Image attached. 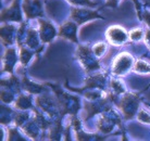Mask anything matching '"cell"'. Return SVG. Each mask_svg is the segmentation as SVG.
I'll use <instances>...</instances> for the list:
<instances>
[{"mask_svg":"<svg viewBox=\"0 0 150 141\" xmlns=\"http://www.w3.org/2000/svg\"><path fill=\"white\" fill-rule=\"evenodd\" d=\"M51 88H53L54 93L57 94L59 104H60V109L62 113H69L72 116H75L77 114V112L81 109V104H79V99L77 97L69 94V93L63 92V90L61 89L58 85H53V84H49Z\"/></svg>","mask_w":150,"mask_h":141,"instance_id":"1","label":"cell"},{"mask_svg":"<svg viewBox=\"0 0 150 141\" xmlns=\"http://www.w3.org/2000/svg\"><path fill=\"white\" fill-rule=\"evenodd\" d=\"M76 56L79 60L82 66L87 72H94L100 68L99 58L94 53L93 49H90L87 46H79L76 51Z\"/></svg>","mask_w":150,"mask_h":141,"instance_id":"2","label":"cell"},{"mask_svg":"<svg viewBox=\"0 0 150 141\" xmlns=\"http://www.w3.org/2000/svg\"><path fill=\"white\" fill-rule=\"evenodd\" d=\"M139 103H140V97L135 93H125L119 102V108L123 113L124 118L131 119L134 117L138 111Z\"/></svg>","mask_w":150,"mask_h":141,"instance_id":"3","label":"cell"},{"mask_svg":"<svg viewBox=\"0 0 150 141\" xmlns=\"http://www.w3.org/2000/svg\"><path fill=\"white\" fill-rule=\"evenodd\" d=\"M120 116L117 115V113L111 111V109H110L108 111L101 113L100 118L97 123V127L103 134H109L114 129V127L120 125Z\"/></svg>","mask_w":150,"mask_h":141,"instance_id":"4","label":"cell"},{"mask_svg":"<svg viewBox=\"0 0 150 141\" xmlns=\"http://www.w3.org/2000/svg\"><path fill=\"white\" fill-rule=\"evenodd\" d=\"M133 66H134V58L127 52H122L113 61L112 72L116 76H122L126 74Z\"/></svg>","mask_w":150,"mask_h":141,"instance_id":"5","label":"cell"},{"mask_svg":"<svg viewBox=\"0 0 150 141\" xmlns=\"http://www.w3.org/2000/svg\"><path fill=\"white\" fill-rule=\"evenodd\" d=\"M36 104L41 111L45 112L50 117H54L59 113V108H60L59 101H56L49 94L40 93V96H38L36 99Z\"/></svg>","mask_w":150,"mask_h":141,"instance_id":"6","label":"cell"},{"mask_svg":"<svg viewBox=\"0 0 150 141\" xmlns=\"http://www.w3.org/2000/svg\"><path fill=\"white\" fill-rule=\"evenodd\" d=\"M71 18L72 20L76 22L79 25L84 24V23L91 21L96 19H103L101 15L99 14L97 11L88 9V7L81 8V7H74L71 10Z\"/></svg>","mask_w":150,"mask_h":141,"instance_id":"7","label":"cell"},{"mask_svg":"<svg viewBox=\"0 0 150 141\" xmlns=\"http://www.w3.org/2000/svg\"><path fill=\"white\" fill-rule=\"evenodd\" d=\"M105 38L111 45L119 47V46L124 45L129 37H128V34L126 33V30H124L123 27H121L119 25H113L110 26L107 30Z\"/></svg>","mask_w":150,"mask_h":141,"instance_id":"8","label":"cell"},{"mask_svg":"<svg viewBox=\"0 0 150 141\" xmlns=\"http://www.w3.org/2000/svg\"><path fill=\"white\" fill-rule=\"evenodd\" d=\"M1 22H22V10L20 0H13L10 7L1 11Z\"/></svg>","mask_w":150,"mask_h":141,"instance_id":"9","label":"cell"},{"mask_svg":"<svg viewBox=\"0 0 150 141\" xmlns=\"http://www.w3.org/2000/svg\"><path fill=\"white\" fill-rule=\"evenodd\" d=\"M22 10L27 19H39L44 16V9L40 0H23Z\"/></svg>","mask_w":150,"mask_h":141,"instance_id":"10","label":"cell"},{"mask_svg":"<svg viewBox=\"0 0 150 141\" xmlns=\"http://www.w3.org/2000/svg\"><path fill=\"white\" fill-rule=\"evenodd\" d=\"M38 23H39V36L40 39L44 44H49L53 40V38L56 37L58 33L54 25L49 21L39 18L38 19Z\"/></svg>","mask_w":150,"mask_h":141,"instance_id":"11","label":"cell"},{"mask_svg":"<svg viewBox=\"0 0 150 141\" xmlns=\"http://www.w3.org/2000/svg\"><path fill=\"white\" fill-rule=\"evenodd\" d=\"M105 80H107V75L105 74H96L86 79L85 86L81 88V89H75V88H70L73 91H79V92H83L85 90H90V89H103L105 85Z\"/></svg>","mask_w":150,"mask_h":141,"instance_id":"12","label":"cell"},{"mask_svg":"<svg viewBox=\"0 0 150 141\" xmlns=\"http://www.w3.org/2000/svg\"><path fill=\"white\" fill-rule=\"evenodd\" d=\"M77 23L74 21H68L60 26L58 36L63 37L70 41H73L75 44H79L77 40Z\"/></svg>","mask_w":150,"mask_h":141,"instance_id":"13","label":"cell"},{"mask_svg":"<svg viewBox=\"0 0 150 141\" xmlns=\"http://www.w3.org/2000/svg\"><path fill=\"white\" fill-rule=\"evenodd\" d=\"M18 59H20V56H18L16 50L14 48H8L4 56V72L12 74L13 67L18 62Z\"/></svg>","mask_w":150,"mask_h":141,"instance_id":"14","label":"cell"},{"mask_svg":"<svg viewBox=\"0 0 150 141\" xmlns=\"http://www.w3.org/2000/svg\"><path fill=\"white\" fill-rule=\"evenodd\" d=\"M16 27L11 24H4L1 26V41L4 46H10L13 44L14 38L16 36Z\"/></svg>","mask_w":150,"mask_h":141,"instance_id":"15","label":"cell"},{"mask_svg":"<svg viewBox=\"0 0 150 141\" xmlns=\"http://www.w3.org/2000/svg\"><path fill=\"white\" fill-rule=\"evenodd\" d=\"M39 40H41L40 36H39V32H37L34 28H28L26 30L25 40H24V44L26 45V47H28L32 50H34V49H36L39 46Z\"/></svg>","mask_w":150,"mask_h":141,"instance_id":"16","label":"cell"},{"mask_svg":"<svg viewBox=\"0 0 150 141\" xmlns=\"http://www.w3.org/2000/svg\"><path fill=\"white\" fill-rule=\"evenodd\" d=\"M22 129L28 137L36 139L38 137V134H39V130L41 129V127L39 126V124L34 118L33 121H27L22 126Z\"/></svg>","mask_w":150,"mask_h":141,"instance_id":"17","label":"cell"},{"mask_svg":"<svg viewBox=\"0 0 150 141\" xmlns=\"http://www.w3.org/2000/svg\"><path fill=\"white\" fill-rule=\"evenodd\" d=\"M32 93L28 94H20L19 98L15 101V108L22 110V111H26L30 109H33V100H32Z\"/></svg>","mask_w":150,"mask_h":141,"instance_id":"18","label":"cell"},{"mask_svg":"<svg viewBox=\"0 0 150 141\" xmlns=\"http://www.w3.org/2000/svg\"><path fill=\"white\" fill-rule=\"evenodd\" d=\"M22 86L23 88L26 90L28 93H32V94H35V93H37V94H40L42 93V91L45 90V87L41 85H38V84H35L33 82L32 80H30L27 77H23V82H22Z\"/></svg>","mask_w":150,"mask_h":141,"instance_id":"19","label":"cell"},{"mask_svg":"<svg viewBox=\"0 0 150 141\" xmlns=\"http://www.w3.org/2000/svg\"><path fill=\"white\" fill-rule=\"evenodd\" d=\"M1 87L4 89H9L15 92L20 91V80L15 76L7 78V79H1Z\"/></svg>","mask_w":150,"mask_h":141,"instance_id":"20","label":"cell"},{"mask_svg":"<svg viewBox=\"0 0 150 141\" xmlns=\"http://www.w3.org/2000/svg\"><path fill=\"white\" fill-rule=\"evenodd\" d=\"M34 51L30 49L28 47L25 46H20V62L22 63V65H27L32 58L34 56Z\"/></svg>","mask_w":150,"mask_h":141,"instance_id":"21","label":"cell"},{"mask_svg":"<svg viewBox=\"0 0 150 141\" xmlns=\"http://www.w3.org/2000/svg\"><path fill=\"white\" fill-rule=\"evenodd\" d=\"M14 116L15 113L11 109L7 108L6 105H1V124L4 125L9 124L12 119H14Z\"/></svg>","mask_w":150,"mask_h":141,"instance_id":"22","label":"cell"},{"mask_svg":"<svg viewBox=\"0 0 150 141\" xmlns=\"http://www.w3.org/2000/svg\"><path fill=\"white\" fill-rule=\"evenodd\" d=\"M133 70L137 73H140V74H148V73H150V64L147 63L144 60H137L134 63Z\"/></svg>","mask_w":150,"mask_h":141,"instance_id":"23","label":"cell"},{"mask_svg":"<svg viewBox=\"0 0 150 141\" xmlns=\"http://www.w3.org/2000/svg\"><path fill=\"white\" fill-rule=\"evenodd\" d=\"M30 118V114H28V112H19V113H16L14 116V124L16 125L18 127H22L25 123L28 121Z\"/></svg>","mask_w":150,"mask_h":141,"instance_id":"24","label":"cell"},{"mask_svg":"<svg viewBox=\"0 0 150 141\" xmlns=\"http://www.w3.org/2000/svg\"><path fill=\"white\" fill-rule=\"evenodd\" d=\"M111 89H112V94L113 96H120L122 93H124L125 91V88H124L123 84L120 82V80H117V79H114L113 78L112 80H111Z\"/></svg>","mask_w":150,"mask_h":141,"instance_id":"25","label":"cell"},{"mask_svg":"<svg viewBox=\"0 0 150 141\" xmlns=\"http://www.w3.org/2000/svg\"><path fill=\"white\" fill-rule=\"evenodd\" d=\"M69 2L75 7H88V8H91V7H95V6H97L96 2L94 1H91V0H68Z\"/></svg>","mask_w":150,"mask_h":141,"instance_id":"26","label":"cell"},{"mask_svg":"<svg viewBox=\"0 0 150 141\" xmlns=\"http://www.w3.org/2000/svg\"><path fill=\"white\" fill-rule=\"evenodd\" d=\"M93 51H94V53L98 58H101L105 53V51H107V45H105V42L100 41V42L96 44V45L93 47Z\"/></svg>","mask_w":150,"mask_h":141,"instance_id":"27","label":"cell"},{"mask_svg":"<svg viewBox=\"0 0 150 141\" xmlns=\"http://www.w3.org/2000/svg\"><path fill=\"white\" fill-rule=\"evenodd\" d=\"M14 100V96H13V91L9 89H1V101L4 103H10L11 101Z\"/></svg>","mask_w":150,"mask_h":141,"instance_id":"28","label":"cell"},{"mask_svg":"<svg viewBox=\"0 0 150 141\" xmlns=\"http://www.w3.org/2000/svg\"><path fill=\"white\" fill-rule=\"evenodd\" d=\"M144 36V33L142 30H139V28H135V30H131L129 33H128V37L131 39L132 41H135V42H138V41L142 40V38Z\"/></svg>","mask_w":150,"mask_h":141,"instance_id":"29","label":"cell"},{"mask_svg":"<svg viewBox=\"0 0 150 141\" xmlns=\"http://www.w3.org/2000/svg\"><path fill=\"white\" fill-rule=\"evenodd\" d=\"M8 131H9V140H25L20 135L19 130L16 128H10V129H8Z\"/></svg>","mask_w":150,"mask_h":141,"instance_id":"30","label":"cell"},{"mask_svg":"<svg viewBox=\"0 0 150 141\" xmlns=\"http://www.w3.org/2000/svg\"><path fill=\"white\" fill-rule=\"evenodd\" d=\"M137 118H138L139 122L142 123H146V124H150V115L147 113L146 111H142L138 112V114H137Z\"/></svg>","mask_w":150,"mask_h":141,"instance_id":"31","label":"cell"},{"mask_svg":"<svg viewBox=\"0 0 150 141\" xmlns=\"http://www.w3.org/2000/svg\"><path fill=\"white\" fill-rule=\"evenodd\" d=\"M120 0H107L105 7H111V8H116L117 4H119Z\"/></svg>","mask_w":150,"mask_h":141,"instance_id":"32","label":"cell"},{"mask_svg":"<svg viewBox=\"0 0 150 141\" xmlns=\"http://www.w3.org/2000/svg\"><path fill=\"white\" fill-rule=\"evenodd\" d=\"M134 1V4H135V6H136V10H137V13H138V18L140 20L143 19V16H142V13H140V4H139V1L138 0H133Z\"/></svg>","mask_w":150,"mask_h":141,"instance_id":"33","label":"cell"},{"mask_svg":"<svg viewBox=\"0 0 150 141\" xmlns=\"http://www.w3.org/2000/svg\"><path fill=\"white\" fill-rule=\"evenodd\" d=\"M143 19L146 21V23L148 24V26L150 27V12H145V14H144Z\"/></svg>","mask_w":150,"mask_h":141,"instance_id":"34","label":"cell"},{"mask_svg":"<svg viewBox=\"0 0 150 141\" xmlns=\"http://www.w3.org/2000/svg\"><path fill=\"white\" fill-rule=\"evenodd\" d=\"M146 44L148 45V47H149V49H150V30H147V33H146Z\"/></svg>","mask_w":150,"mask_h":141,"instance_id":"35","label":"cell"}]
</instances>
